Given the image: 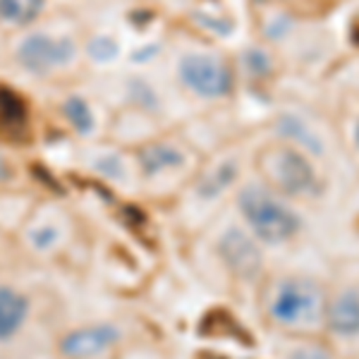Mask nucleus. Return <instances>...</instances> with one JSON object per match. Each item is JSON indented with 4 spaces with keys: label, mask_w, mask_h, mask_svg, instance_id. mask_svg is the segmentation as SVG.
Segmentation results:
<instances>
[{
    "label": "nucleus",
    "mask_w": 359,
    "mask_h": 359,
    "mask_svg": "<svg viewBox=\"0 0 359 359\" xmlns=\"http://www.w3.org/2000/svg\"><path fill=\"white\" fill-rule=\"evenodd\" d=\"M237 206L254 235L266 245H280L299 230L297 213L283 204L273 192H269L264 184H247L237 194Z\"/></svg>",
    "instance_id": "f257e3e1"
},
{
    "label": "nucleus",
    "mask_w": 359,
    "mask_h": 359,
    "mask_svg": "<svg viewBox=\"0 0 359 359\" xmlns=\"http://www.w3.org/2000/svg\"><path fill=\"white\" fill-rule=\"evenodd\" d=\"M323 297L321 290L311 280H299V278H290V280L280 283L278 292L273 294L271 302V316L273 321L283 323V326H299V323H314L318 314H321Z\"/></svg>",
    "instance_id": "f03ea898"
},
{
    "label": "nucleus",
    "mask_w": 359,
    "mask_h": 359,
    "mask_svg": "<svg viewBox=\"0 0 359 359\" xmlns=\"http://www.w3.org/2000/svg\"><path fill=\"white\" fill-rule=\"evenodd\" d=\"M264 165L271 180L285 194H314L318 189L316 172L309 161L290 147H273L264 154Z\"/></svg>",
    "instance_id": "7ed1b4c3"
},
{
    "label": "nucleus",
    "mask_w": 359,
    "mask_h": 359,
    "mask_svg": "<svg viewBox=\"0 0 359 359\" xmlns=\"http://www.w3.org/2000/svg\"><path fill=\"white\" fill-rule=\"evenodd\" d=\"M180 79L204 98H221L233 91V72L223 60L206 53H189L180 60Z\"/></svg>",
    "instance_id": "20e7f679"
},
{
    "label": "nucleus",
    "mask_w": 359,
    "mask_h": 359,
    "mask_svg": "<svg viewBox=\"0 0 359 359\" xmlns=\"http://www.w3.org/2000/svg\"><path fill=\"white\" fill-rule=\"evenodd\" d=\"M77 53L74 41L67 36L53 39L48 34H29L25 41L17 48V57L29 72L43 74L53 67L67 65L69 60Z\"/></svg>",
    "instance_id": "39448f33"
},
{
    "label": "nucleus",
    "mask_w": 359,
    "mask_h": 359,
    "mask_svg": "<svg viewBox=\"0 0 359 359\" xmlns=\"http://www.w3.org/2000/svg\"><path fill=\"white\" fill-rule=\"evenodd\" d=\"M218 252H221L223 262L230 266V271L240 278H257L264 266L259 247L240 228L225 230L221 242H218Z\"/></svg>",
    "instance_id": "423d86ee"
},
{
    "label": "nucleus",
    "mask_w": 359,
    "mask_h": 359,
    "mask_svg": "<svg viewBox=\"0 0 359 359\" xmlns=\"http://www.w3.org/2000/svg\"><path fill=\"white\" fill-rule=\"evenodd\" d=\"M120 333L113 326H91L67 333L60 340V352L67 359H89L118 343Z\"/></svg>",
    "instance_id": "0eeeda50"
},
{
    "label": "nucleus",
    "mask_w": 359,
    "mask_h": 359,
    "mask_svg": "<svg viewBox=\"0 0 359 359\" xmlns=\"http://www.w3.org/2000/svg\"><path fill=\"white\" fill-rule=\"evenodd\" d=\"M328 328L335 335L355 338L359 335V290H345L328 306Z\"/></svg>",
    "instance_id": "6e6552de"
},
{
    "label": "nucleus",
    "mask_w": 359,
    "mask_h": 359,
    "mask_svg": "<svg viewBox=\"0 0 359 359\" xmlns=\"http://www.w3.org/2000/svg\"><path fill=\"white\" fill-rule=\"evenodd\" d=\"M29 311L25 294L15 292L13 287H0V340H10L20 331Z\"/></svg>",
    "instance_id": "1a4fd4ad"
},
{
    "label": "nucleus",
    "mask_w": 359,
    "mask_h": 359,
    "mask_svg": "<svg viewBox=\"0 0 359 359\" xmlns=\"http://www.w3.org/2000/svg\"><path fill=\"white\" fill-rule=\"evenodd\" d=\"M0 132L22 139L27 132V106L15 91L0 86Z\"/></svg>",
    "instance_id": "9d476101"
},
{
    "label": "nucleus",
    "mask_w": 359,
    "mask_h": 359,
    "mask_svg": "<svg viewBox=\"0 0 359 359\" xmlns=\"http://www.w3.org/2000/svg\"><path fill=\"white\" fill-rule=\"evenodd\" d=\"M184 163V156L172 144H151L139 151V165L147 175H158L168 168H180Z\"/></svg>",
    "instance_id": "9b49d317"
},
{
    "label": "nucleus",
    "mask_w": 359,
    "mask_h": 359,
    "mask_svg": "<svg viewBox=\"0 0 359 359\" xmlns=\"http://www.w3.org/2000/svg\"><path fill=\"white\" fill-rule=\"evenodd\" d=\"M278 135L283 139H292V142H299L304 149H309L311 154H321L323 151V144L321 139L314 135V130H311L309 125L304 123V120H299L297 115H280L278 118Z\"/></svg>",
    "instance_id": "f8f14e48"
},
{
    "label": "nucleus",
    "mask_w": 359,
    "mask_h": 359,
    "mask_svg": "<svg viewBox=\"0 0 359 359\" xmlns=\"http://www.w3.org/2000/svg\"><path fill=\"white\" fill-rule=\"evenodd\" d=\"M43 10V0H0V20L10 25H32Z\"/></svg>",
    "instance_id": "ddd939ff"
},
{
    "label": "nucleus",
    "mask_w": 359,
    "mask_h": 359,
    "mask_svg": "<svg viewBox=\"0 0 359 359\" xmlns=\"http://www.w3.org/2000/svg\"><path fill=\"white\" fill-rule=\"evenodd\" d=\"M235 175H237V163L235 161H225V163H221L216 170H211L204 180H201L199 194L201 196H218L230 182H233Z\"/></svg>",
    "instance_id": "4468645a"
},
{
    "label": "nucleus",
    "mask_w": 359,
    "mask_h": 359,
    "mask_svg": "<svg viewBox=\"0 0 359 359\" xmlns=\"http://www.w3.org/2000/svg\"><path fill=\"white\" fill-rule=\"evenodd\" d=\"M62 111H65L67 120L74 125V130H77L79 135H89V132L94 130V115H91L84 98H79V96L67 98V101L62 103Z\"/></svg>",
    "instance_id": "2eb2a0df"
},
{
    "label": "nucleus",
    "mask_w": 359,
    "mask_h": 359,
    "mask_svg": "<svg viewBox=\"0 0 359 359\" xmlns=\"http://www.w3.org/2000/svg\"><path fill=\"white\" fill-rule=\"evenodd\" d=\"M86 50H89V55L94 57V60L108 62V60H113V57L118 55V43H115L113 39H108V36H96V39H91V41H89Z\"/></svg>",
    "instance_id": "dca6fc26"
},
{
    "label": "nucleus",
    "mask_w": 359,
    "mask_h": 359,
    "mask_svg": "<svg viewBox=\"0 0 359 359\" xmlns=\"http://www.w3.org/2000/svg\"><path fill=\"white\" fill-rule=\"evenodd\" d=\"M245 62H247V69L252 74H269L271 72V57H269V53H264L262 48L247 50Z\"/></svg>",
    "instance_id": "f3484780"
},
{
    "label": "nucleus",
    "mask_w": 359,
    "mask_h": 359,
    "mask_svg": "<svg viewBox=\"0 0 359 359\" xmlns=\"http://www.w3.org/2000/svg\"><path fill=\"white\" fill-rule=\"evenodd\" d=\"M290 359H331L323 347H316V345H302L297 350H292Z\"/></svg>",
    "instance_id": "a211bd4d"
},
{
    "label": "nucleus",
    "mask_w": 359,
    "mask_h": 359,
    "mask_svg": "<svg viewBox=\"0 0 359 359\" xmlns=\"http://www.w3.org/2000/svg\"><path fill=\"white\" fill-rule=\"evenodd\" d=\"M96 168L106 172V175H111V177H120V175H123V163H120L118 156H111V158H98Z\"/></svg>",
    "instance_id": "6ab92c4d"
},
{
    "label": "nucleus",
    "mask_w": 359,
    "mask_h": 359,
    "mask_svg": "<svg viewBox=\"0 0 359 359\" xmlns=\"http://www.w3.org/2000/svg\"><path fill=\"white\" fill-rule=\"evenodd\" d=\"M196 20H199L206 29H213V32H218V34H230V32H233V25H230V22L213 20V17H208V15H196Z\"/></svg>",
    "instance_id": "aec40b11"
},
{
    "label": "nucleus",
    "mask_w": 359,
    "mask_h": 359,
    "mask_svg": "<svg viewBox=\"0 0 359 359\" xmlns=\"http://www.w3.org/2000/svg\"><path fill=\"white\" fill-rule=\"evenodd\" d=\"M55 237H57V233L53 228H41V230H36V233H34V245L36 247H41V249H46V247H50L55 242Z\"/></svg>",
    "instance_id": "412c9836"
},
{
    "label": "nucleus",
    "mask_w": 359,
    "mask_h": 359,
    "mask_svg": "<svg viewBox=\"0 0 359 359\" xmlns=\"http://www.w3.org/2000/svg\"><path fill=\"white\" fill-rule=\"evenodd\" d=\"M355 144H357V149H359V120H357V125H355Z\"/></svg>",
    "instance_id": "4be33fe9"
}]
</instances>
